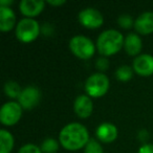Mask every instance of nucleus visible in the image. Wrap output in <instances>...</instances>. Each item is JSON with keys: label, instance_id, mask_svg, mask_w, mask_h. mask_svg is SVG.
Wrapping results in <instances>:
<instances>
[{"label": "nucleus", "instance_id": "17", "mask_svg": "<svg viewBox=\"0 0 153 153\" xmlns=\"http://www.w3.org/2000/svg\"><path fill=\"white\" fill-rule=\"evenodd\" d=\"M4 92L7 97H10V98H13V99L18 98L19 99L22 90H21V88H20L19 84H18L17 82L9 81V82H7L5 85H4Z\"/></svg>", "mask_w": 153, "mask_h": 153}, {"label": "nucleus", "instance_id": "3", "mask_svg": "<svg viewBox=\"0 0 153 153\" xmlns=\"http://www.w3.org/2000/svg\"><path fill=\"white\" fill-rule=\"evenodd\" d=\"M109 89V79L102 72L94 74L85 83V90L88 96L92 98H100L104 96Z\"/></svg>", "mask_w": 153, "mask_h": 153}, {"label": "nucleus", "instance_id": "19", "mask_svg": "<svg viewBox=\"0 0 153 153\" xmlns=\"http://www.w3.org/2000/svg\"><path fill=\"white\" fill-rule=\"evenodd\" d=\"M59 144L53 138H46L41 145V151L42 153H57Z\"/></svg>", "mask_w": 153, "mask_h": 153}, {"label": "nucleus", "instance_id": "15", "mask_svg": "<svg viewBox=\"0 0 153 153\" xmlns=\"http://www.w3.org/2000/svg\"><path fill=\"white\" fill-rule=\"evenodd\" d=\"M142 40L136 34H129L124 41V47L128 55L136 56L142 51Z\"/></svg>", "mask_w": 153, "mask_h": 153}, {"label": "nucleus", "instance_id": "23", "mask_svg": "<svg viewBox=\"0 0 153 153\" xmlns=\"http://www.w3.org/2000/svg\"><path fill=\"white\" fill-rule=\"evenodd\" d=\"M96 66L100 71H104L109 67V61L106 58H99L96 62Z\"/></svg>", "mask_w": 153, "mask_h": 153}, {"label": "nucleus", "instance_id": "11", "mask_svg": "<svg viewBox=\"0 0 153 153\" xmlns=\"http://www.w3.org/2000/svg\"><path fill=\"white\" fill-rule=\"evenodd\" d=\"M136 32L142 35H149L153 33V13L146 12L137 17L134 22Z\"/></svg>", "mask_w": 153, "mask_h": 153}, {"label": "nucleus", "instance_id": "25", "mask_svg": "<svg viewBox=\"0 0 153 153\" xmlns=\"http://www.w3.org/2000/svg\"><path fill=\"white\" fill-rule=\"evenodd\" d=\"M47 3H49L51 5H62L65 3L64 0H48Z\"/></svg>", "mask_w": 153, "mask_h": 153}, {"label": "nucleus", "instance_id": "14", "mask_svg": "<svg viewBox=\"0 0 153 153\" xmlns=\"http://www.w3.org/2000/svg\"><path fill=\"white\" fill-rule=\"evenodd\" d=\"M16 23L15 13L9 7H0V30L9 32Z\"/></svg>", "mask_w": 153, "mask_h": 153}, {"label": "nucleus", "instance_id": "4", "mask_svg": "<svg viewBox=\"0 0 153 153\" xmlns=\"http://www.w3.org/2000/svg\"><path fill=\"white\" fill-rule=\"evenodd\" d=\"M40 26L36 20L32 18H24L17 24L16 37L23 43H30L38 37Z\"/></svg>", "mask_w": 153, "mask_h": 153}, {"label": "nucleus", "instance_id": "8", "mask_svg": "<svg viewBox=\"0 0 153 153\" xmlns=\"http://www.w3.org/2000/svg\"><path fill=\"white\" fill-rule=\"evenodd\" d=\"M40 100V91L35 86H28L22 90L19 97V104L26 110H30L39 103Z\"/></svg>", "mask_w": 153, "mask_h": 153}, {"label": "nucleus", "instance_id": "6", "mask_svg": "<svg viewBox=\"0 0 153 153\" xmlns=\"http://www.w3.org/2000/svg\"><path fill=\"white\" fill-rule=\"evenodd\" d=\"M22 115V107L17 102L5 103L0 110V121L3 125L13 126L18 123Z\"/></svg>", "mask_w": 153, "mask_h": 153}, {"label": "nucleus", "instance_id": "26", "mask_svg": "<svg viewBox=\"0 0 153 153\" xmlns=\"http://www.w3.org/2000/svg\"><path fill=\"white\" fill-rule=\"evenodd\" d=\"M13 3V0H9V1H7V0H1L0 1V7H7V5H10Z\"/></svg>", "mask_w": 153, "mask_h": 153}, {"label": "nucleus", "instance_id": "7", "mask_svg": "<svg viewBox=\"0 0 153 153\" xmlns=\"http://www.w3.org/2000/svg\"><path fill=\"white\" fill-rule=\"evenodd\" d=\"M79 21L83 26L87 28H98L104 22L103 16L98 10L88 7L79 14Z\"/></svg>", "mask_w": 153, "mask_h": 153}, {"label": "nucleus", "instance_id": "24", "mask_svg": "<svg viewBox=\"0 0 153 153\" xmlns=\"http://www.w3.org/2000/svg\"><path fill=\"white\" fill-rule=\"evenodd\" d=\"M138 153H153V145L152 144H146L143 145L138 150Z\"/></svg>", "mask_w": 153, "mask_h": 153}, {"label": "nucleus", "instance_id": "22", "mask_svg": "<svg viewBox=\"0 0 153 153\" xmlns=\"http://www.w3.org/2000/svg\"><path fill=\"white\" fill-rule=\"evenodd\" d=\"M18 153H42V151H41V148H39L36 145L27 144L22 146Z\"/></svg>", "mask_w": 153, "mask_h": 153}, {"label": "nucleus", "instance_id": "9", "mask_svg": "<svg viewBox=\"0 0 153 153\" xmlns=\"http://www.w3.org/2000/svg\"><path fill=\"white\" fill-rule=\"evenodd\" d=\"M133 69L137 74L149 76L153 74V57L150 55H140L133 61Z\"/></svg>", "mask_w": 153, "mask_h": 153}, {"label": "nucleus", "instance_id": "18", "mask_svg": "<svg viewBox=\"0 0 153 153\" xmlns=\"http://www.w3.org/2000/svg\"><path fill=\"white\" fill-rule=\"evenodd\" d=\"M132 74H133L132 68L128 65L121 66V67L117 68V70L115 71V76H117V78L120 80V81H123V82L129 81V80L132 78Z\"/></svg>", "mask_w": 153, "mask_h": 153}, {"label": "nucleus", "instance_id": "12", "mask_svg": "<svg viewBox=\"0 0 153 153\" xmlns=\"http://www.w3.org/2000/svg\"><path fill=\"white\" fill-rule=\"evenodd\" d=\"M44 9V1L42 0H22L20 2V11L26 17L38 16Z\"/></svg>", "mask_w": 153, "mask_h": 153}, {"label": "nucleus", "instance_id": "1", "mask_svg": "<svg viewBox=\"0 0 153 153\" xmlns=\"http://www.w3.org/2000/svg\"><path fill=\"white\" fill-rule=\"evenodd\" d=\"M59 140L65 149L70 151L79 150L89 142L88 131L82 124L70 123L60 132Z\"/></svg>", "mask_w": 153, "mask_h": 153}, {"label": "nucleus", "instance_id": "5", "mask_svg": "<svg viewBox=\"0 0 153 153\" xmlns=\"http://www.w3.org/2000/svg\"><path fill=\"white\" fill-rule=\"evenodd\" d=\"M70 51L76 57L88 60L94 55V45L89 38L84 36H76L69 42Z\"/></svg>", "mask_w": 153, "mask_h": 153}, {"label": "nucleus", "instance_id": "13", "mask_svg": "<svg viewBox=\"0 0 153 153\" xmlns=\"http://www.w3.org/2000/svg\"><path fill=\"white\" fill-rule=\"evenodd\" d=\"M97 136L102 143H112L117 137V128L111 123H103L97 129Z\"/></svg>", "mask_w": 153, "mask_h": 153}, {"label": "nucleus", "instance_id": "2", "mask_svg": "<svg viewBox=\"0 0 153 153\" xmlns=\"http://www.w3.org/2000/svg\"><path fill=\"white\" fill-rule=\"evenodd\" d=\"M124 37L115 30H108L103 32L97 41V47L102 56H112L121 51L124 45Z\"/></svg>", "mask_w": 153, "mask_h": 153}, {"label": "nucleus", "instance_id": "10", "mask_svg": "<svg viewBox=\"0 0 153 153\" xmlns=\"http://www.w3.org/2000/svg\"><path fill=\"white\" fill-rule=\"evenodd\" d=\"M74 110L76 114L81 119H87L94 110V104L87 96H79L74 103Z\"/></svg>", "mask_w": 153, "mask_h": 153}, {"label": "nucleus", "instance_id": "20", "mask_svg": "<svg viewBox=\"0 0 153 153\" xmlns=\"http://www.w3.org/2000/svg\"><path fill=\"white\" fill-rule=\"evenodd\" d=\"M84 153H104L103 148L100 145V143L94 138H90L89 142L85 146V151Z\"/></svg>", "mask_w": 153, "mask_h": 153}, {"label": "nucleus", "instance_id": "21", "mask_svg": "<svg viewBox=\"0 0 153 153\" xmlns=\"http://www.w3.org/2000/svg\"><path fill=\"white\" fill-rule=\"evenodd\" d=\"M117 23L120 24L121 27L128 30V28H131L132 25H133V19L129 15H122L117 19Z\"/></svg>", "mask_w": 153, "mask_h": 153}, {"label": "nucleus", "instance_id": "16", "mask_svg": "<svg viewBox=\"0 0 153 153\" xmlns=\"http://www.w3.org/2000/svg\"><path fill=\"white\" fill-rule=\"evenodd\" d=\"M14 147V138L9 131L0 130V153H10Z\"/></svg>", "mask_w": 153, "mask_h": 153}]
</instances>
